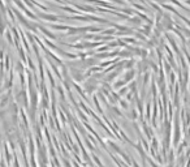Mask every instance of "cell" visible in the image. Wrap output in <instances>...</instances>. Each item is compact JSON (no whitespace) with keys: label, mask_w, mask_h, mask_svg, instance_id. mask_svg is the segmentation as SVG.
I'll return each mask as SVG.
<instances>
[{"label":"cell","mask_w":190,"mask_h":167,"mask_svg":"<svg viewBox=\"0 0 190 167\" xmlns=\"http://www.w3.org/2000/svg\"><path fill=\"white\" fill-rule=\"evenodd\" d=\"M161 26H163L164 29V33H167V31H172L173 27H175V21L172 20V17L169 14H164L163 18H161Z\"/></svg>","instance_id":"6da1fadb"},{"label":"cell","mask_w":190,"mask_h":167,"mask_svg":"<svg viewBox=\"0 0 190 167\" xmlns=\"http://www.w3.org/2000/svg\"><path fill=\"white\" fill-rule=\"evenodd\" d=\"M38 18H43L46 21H59L60 16L56 14H47V13H38Z\"/></svg>","instance_id":"7a4b0ae2"},{"label":"cell","mask_w":190,"mask_h":167,"mask_svg":"<svg viewBox=\"0 0 190 167\" xmlns=\"http://www.w3.org/2000/svg\"><path fill=\"white\" fill-rule=\"evenodd\" d=\"M38 29L41 30L42 33L46 35V38H47V39H54V41H57V37H56V35H55L54 33H51V31H50L48 29H47V27H43V26H38Z\"/></svg>","instance_id":"3957f363"},{"label":"cell","mask_w":190,"mask_h":167,"mask_svg":"<svg viewBox=\"0 0 190 167\" xmlns=\"http://www.w3.org/2000/svg\"><path fill=\"white\" fill-rule=\"evenodd\" d=\"M51 29H54V30H61V31H64V30H69V27L68 25H56V24H51L50 25Z\"/></svg>","instance_id":"277c9868"},{"label":"cell","mask_w":190,"mask_h":167,"mask_svg":"<svg viewBox=\"0 0 190 167\" xmlns=\"http://www.w3.org/2000/svg\"><path fill=\"white\" fill-rule=\"evenodd\" d=\"M129 22L130 24H133V25H136V27H139L141 25H142V20L138 17H132V18H129Z\"/></svg>","instance_id":"5b68a950"},{"label":"cell","mask_w":190,"mask_h":167,"mask_svg":"<svg viewBox=\"0 0 190 167\" xmlns=\"http://www.w3.org/2000/svg\"><path fill=\"white\" fill-rule=\"evenodd\" d=\"M117 11H121V12H124V13L129 14V16L136 14V11H134L133 8H122V7H120V8H117Z\"/></svg>","instance_id":"8992f818"},{"label":"cell","mask_w":190,"mask_h":167,"mask_svg":"<svg viewBox=\"0 0 190 167\" xmlns=\"http://www.w3.org/2000/svg\"><path fill=\"white\" fill-rule=\"evenodd\" d=\"M4 20H5V18L0 14V35H2V37L4 34V30H5V22H7V21H4Z\"/></svg>","instance_id":"52a82bcc"},{"label":"cell","mask_w":190,"mask_h":167,"mask_svg":"<svg viewBox=\"0 0 190 167\" xmlns=\"http://www.w3.org/2000/svg\"><path fill=\"white\" fill-rule=\"evenodd\" d=\"M5 38H7V43L8 45H13V39H12V31L7 30L5 31Z\"/></svg>","instance_id":"ba28073f"},{"label":"cell","mask_w":190,"mask_h":167,"mask_svg":"<svg viewBox=\"0 0 190 167\" xmlns=\"http://www.w3.org/2000/svg\"><path fill=\"white\" fill-rule=\"evenodd\" d=\"M134 38H136L137 41H138V39H139L141 42H143V41H146V39H147V38H146L143 34L141 33V31H137V33H134Z\"/></svg>","instance_id":"9c48e42d"},{"label":"cell","mask_w":190,"mask_h":167,"mask_svg":"<svg viewBox=\"0 0 190 167\" xmlns=\"http://www.w3.org/2000/svg\"><path fill=\"white\" fill-rule=\"evenodd\" d=\"M115 33H116V29H103L102 31V34H106V35H113Z\"/></svg>","instance_id":"30bf717a"},{"label":"cell","mask_w":190,"mask_h":167,"mask_svg":"<svg viewBox=\"0 0 190 167\" xmlns=\"http://www.w3.org/2000/svg\"><path fill=\"white\" fill-rule=\"evenodd\" d=\"M13 2H14V4H16V5H17V7L20 8V9H22L23 12H25V11L27 9V8H26L25 5H23L22 3H21V0H13Z\"/></svg>","instance_id":"8fae6325"},{"label":"cell","mask_w":190,"mask_h":167,"mask_svg":"<svg viewBox=\"0 0 190 167\" xmlns=\"http://www.w3.org/2000/svg\"><path fill=\"white\" fill-rule=\"evenodd\" d=\"M90 31H91V33H98V31H103V27L102 26H91L90 27Z\"/></svg>","instance_id":"7c38bea8"},{"label":"cell","mask_w":190,"mask_h":167,"mask_svg":"<svg viewBox=\"0 0 190 167\" xmlns=\"http://www.w3.org/2000/svg\"><path fill=\"white\" fill-rule=\"evenodd\" d=\"M108 50H109V47H108V46H102L100 49L98 50V52H102V51H108Z\"/></svg>","instance_id":"4fadbf2b"},{"label":"cell","mask_w":190,"mask_h":167,"mask_svg":"<svg viewBox=\"0 0 190 167\" xmlns=\"http://www.w3.org/2000/svg\"><path fill=\"white\" fill-rule=\"evenodd\" d=\"M185 3H186V4H189V5H190V0H185Z\"/></svg>","instance_id":"5bb4252c"},{"label":"cell","mask_w":190,"mask_h":167,"mask_svg":"<svg viewBox=\"0 0 190 167\" xmlns=\"http://www.w3.org/2000/svg\"><path fill=\"white\" fill-rule=\"evenodd\" d=\"M184 2H185V0H184Z\"/></svg>","instance_id":"9a60e30c"}]
</instances>
